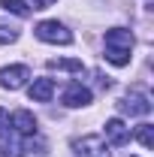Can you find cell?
<instances>
[{
    "instance_id": "1",
    "label": "cell",
    "mask_w": 154,
    "mask_h": 157,
    "mask_svg": "<svg viewBox=\"0 0 154 157\" xmlns=\"http://www.w3.org/2000/svg\"><path fill=\"white\" fill-rule=\"evenodd\" d=\"M106 55L103 58L109 60V63H115V67H127L130 63V52H133V33L130 30H124V27H112V30H106Z\"/></svg>"
},
{
    "instance_id": "2",
    "label": "cell",
    "mask_w": 154,
    "mask_h": 157,
    "mask_svg": "<svg viewBox=\"0 0 154 157\" xmlns=\"http://www.w3.org/2000/svg\"><path fill=\"white\" fill-rule=\"evenodd\" d=\"M33 33H37L42 42H52V45H70V42H73V33H70L60 21H39Z\"/></svg>"
},
{
    "instance_id": "3",
    "label": "cell",
    "mask_w": 154,
    "mask_h": 157,
    "mask_svg": "<svg viewBox=\"0 0 154 157\" xmlns=\"http://www.w3.org/2000/svg\"><path fill=\"white\" fill-rule=\"evenodd\" d=\"M27 78H30V70L24 67V63H15V67H3L0 70V85L6 88V91H18L27 85Z\"/></svg>"
},
{
    "instance_id": "4",
    "label": "cell",
    "mask_w": 154,
    "mask_h": 157,
    "mask_svg": "<svg viewBox=\"0 0 154 157\" xmlns=\"http://www.w3.org/2000/svg\"><path fill=\"white\" fill-rule=\"evenodd\" d=\"M118 106H121V112H130V115H148V112H151V100H148L145 91H139V88L130 91Z\"/></svg>"
},
{
    "instance_id": "5",
    "label": "cell",
    "mask_w": 154,
    "mask_h": 157,
    "mask_svg": "<svg viewBox=\"0 0 154 157\" xmlns=\"http://www.w3.org/2000/svg\"><path fill=\"white\" fill-rule=\"evenodd\" d=\"M73 148H76L79 157H109L103 136H82V139L73 142Z\"/></svg>"
},
{
    "instance_id": "6",
    "label": "cell",
    "mask_w": 154,
    "mask_h": 157,
    "mask_svg": "<svg viewBox=\"0 0 154 157\" xmlns=\"http://www.w3.org/2000/svg\"><path fill=\"white\" fill-rule=\"evenodd\" d=\"M64 106H70V109H79V106H88L91 103V91L82 85V82H70L67 88H64Z\"/></svg>"
},
{
    "instance_id": "7",
    "label": "cell",
    "mask_w": 154,
    "mask_h": 157,
    "mask_svg": "<svg viewBox=\"0 0 154 157\" xmlns=\"http://www.w3.org/2000/svg\"><path fill=\"white\" fill-rule=\"evenodd\" d=\"M106 139L112 145H127L130 142V127L121 118H112V121H106Z\"/></svg>"
},
{
    "instance_id": "8",
    "label": "cell",
    "mask_w": 154,
    "mask_h": 157,
    "mask_svg": "<svg viewBox=\"0 0 154 157\" xmlns=\"http://www.w3.org/2000/svg\"><path fill=\"white\" fill-rule=\"evenodd\" d=\"M12 127H15V133H21V136H33L37 133V118H33V112L18 109L12 115Z\"/></svg>"
},
{
    "instance_id": "9",
    "label": "cell",
    "mask_w": 154,
    "mask_h": 157,
    "mask_svg": "<svg viewBox=\"0 0 154 157\" xmlns=\"http://www.w3.org/2000/svg\"><path fill=\"white\" fill-rule=\"evenodd\" d=\"M27 94H30L33 103H48L52 94H55V82H52V78H37V82L30 85V91H27Z\"/></svg>"
},
{
    "instance_id": "10",
    "label": "cell",
    "mask_w": 154,
    "mask_h": 157,
    "mask_svg": "<svg viewBox=\"0 0 154 157\" xmlns=\"http://www.w3.org/2000/svg\"><path fill=\"white\" fill-rule=\"evenodd\" d=\"M48 67L52 70H64V73H82L85 70V63L76 58H55V60H48Z\"/></svg>"
},
{
    "instance_id": "11",
    "label": "cell",
    "mask_w": 154,
    "mask_h": 157,
    "mask_svg": "<svg viewBox=\"0 0 154 157\" xmlns=\"http://www.w3.org/2000/svg\"><path fill=\"white\" fill-rule=\"evenodd\" d=\"M0 6H3L6 12L18 15V18H27V15H30V6H27L24 0H0Z\"/></svg>"
},
{
    "instance_id": "12",
    "label": "cell",
    "mask_w": 154,
    "mask_h": 157,
    "mask_svg": "<svg viewBox=\"0 0 154 157\" xmlns=\"http://www.w3.org/2000/svg\"><path fill=\"white\" fill-rule=\"evenodd\" d=\"M136 139H139L145 148H151L154 145V127L151 124H139V127H136Z\"/></svg>"
},
{
    "instance_id": "13",
    "label": "cell",
    "mask_w": 154,
    "mask_h": 157,
    "mask_svg": "<svg viewBox=\"0 0 154 157\" xmlns=\"http://www.w3.org/2000/svg\"><path fill=\"white\" fill-rule=\"evenodd\" d=\"M21 151H24V157H45V145L42 142H33V139L27 136V142L21 145Z\"/></svg>"
},
{
    "instance_id": "14",
    "label": "cell",
    "mask_w": 154,
    "mask_h": 157,
    "mask_svg": "<svg viewBox=\"0 0 154 157\" xmlns=\"http://www.w3.org/2000/svg\"><path fill=\"white\" fill-rule=\"evenodd\" d=\"M15 39H18V30H15V27L0 24V45H9V42H15Z\"/></svg>"
},
{
    "instance_id": "15",
    "label": "cell",
    "mask_w": 154,
    "mask_h": 157,
    "mask_svg": "<svg viewBox=\"0 0 154 157\" xmlns=\"http://www.w3.org/2000/svg\"><path fill=\"white\" fill-rule=\"evenodd\" d=\"M6 127H9V112L0 106V136H3V130H6Z\"/></svg>"
},
{
    "instance_id": "16",
    "label": "cell",
    "mask_w": 154,
    "mask_h": 157,
    "mask_svg": "<svg viewBox=\"0 0 154 157\" xmlns=\"http://www.w3.org/2000/svg\"><path fill=\"white\" fill-rule=\"evenodd\" d=\"M27 3H30L33 9H48V6H52L55 0H27Z\"/></svg>"
}]
</instances>
